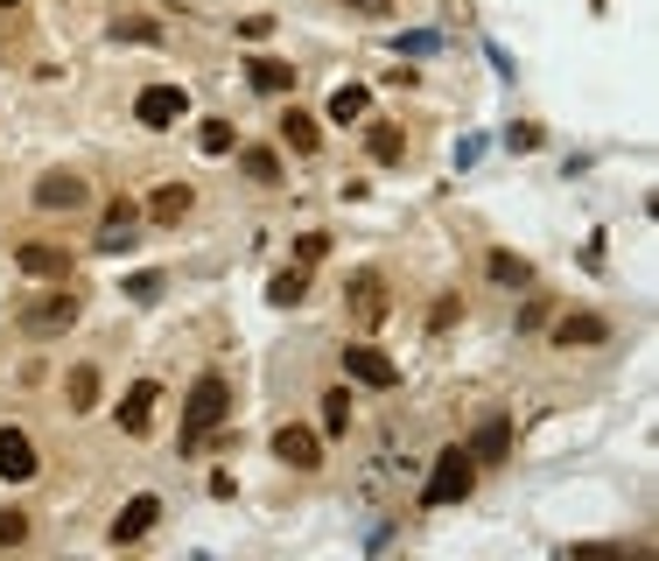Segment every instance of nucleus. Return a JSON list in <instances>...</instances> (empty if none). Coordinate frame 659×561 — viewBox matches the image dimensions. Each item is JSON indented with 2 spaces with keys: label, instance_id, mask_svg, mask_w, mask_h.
I'll return each instance as SVG.
<instances>
[{
  "label": "nucleus",
  "instance_id": "1",
  "mask_svg": "<svg viewBox=\"0 0 659 561\" xmlns=\"http://www.w3.org/2000/svg\"><path fill=\"white\" fill-rule=\"evenodd\" d=\"M225 414H231V386L218 373H204L197 386H190V400H183V456H204V435L218 429Z\"/></svg>",
  "mask_w": 659,
  "mask_h": 561
},
{
  "label": "nucleus",
  "instance_id": "2",
  "mask_svg": "<svg viewBox=\"0 0 659 561\" xmlns=\"http://www.w3.org/2000/svg\"><path fill=\"white\" fill-rule=\"evenodd\" d=\"M471 485H477V456L463 450V442H450V450L435 456L429 485H421V506H429V513H442V506H463V498H471Z\"/></svg>",
  "mask_w": 659,
  "mask_h": 561
},
{
  "label": "nucleus",
  "instance_id": "3",
  "mask_svg": "<svg viewBox=\"0 0 659 561\" xmlns=\"http://www.w3.org/2000/svg\"><path fill=\"white\" fill-rule=\"evenodd\" d=\"M344 302H352V323H358V331H379L386 309H393V288H386V274H352Z\"/></svg>",
  "mask_w": 659,
  "mask_h": 561
},
{
  "label": "nucleus",
  "instance_id": "4",
  "mask_svg": "<svg viewBox=\"0 0 659 561\" xmlns=\"http://www.w3.org/2000/svg\"><path fill=\"white\" fill-rule=\"evenodd\" d=\"M77 309H85V302H77L71 288H56V295H43V302L22 309V331H29V337H56V331H71V323H77Z\"/></svg>",
  "mask_w": 659,
  "mask_h": 561
},
{
  "label": "nucleus",
  "instance_id": "5",
  "mask_svg": "<svg viewBox=\"0 0 659 561\" xmlns=\"http://www.w3.org/2000/svg\"><path fill=\"white\" fill-rule=\"evenodd\" d=\"M183 112H190V91H183V85H148L141 99H133V120L154 127V133H162V127H176Z\"/></svg>",
  "mask_w": 659,
  "mask_h": 561
},
{
  "label": "nucleus",
  "instance_id": "6",
  "mask_svg": "<svg viewBox=\"0 0 659 561\" xmlns=\"http://www.w3.org/2000/svg\"><path fill=\"white\" fill-rule=\"evenodd\" d=\"M604 337H611V323L596 316V309H561V316H554V344H561V352H596Z\"/></svg>",
  "mask_w": 659,
  "mask_h": 561
},
{
  "label": "nucleus",
  "instance_id": "7",
  "mask_svg": "<svg viewBox=\"0 0 659 561\" xmlns=\"http://www.w3.org/2000/svg\"><path fill=\"white\" fill-rule=\"evenodd\" d=\"M344 379L358 386H400V365L379 352V344H344Z\"/></svg>",
  "mask_w": 659,
  "mask_h": 561
},
{
  "label": "nucleus",
  "instance_id": "8",
  "mask_svg": "<svg viewBox=\"0 0 659 561\" xmlns=\"http://www.w3.org/2000/svg\"><path fill=\"white\" fill-rule=\"evenodd\" d=\"M154 527H162V498H154V492L127 498V513L112 519V548H133V540H148Z\"/></svg>",
  "mask_w": 659,
  "mask_h": 561
},
{
  "label": "nucleus",
  "instance_id": "9",
  "mask_svg": "<svg viewBox=\"0 0 659 561\" xmlns=\"http://www.w3.org/2000/svg\"><path fill=\"white\" fill-rule=\"evenodd\" d=\"M512 442H519L512 414H484V421H477V435L463 442V450H471L477 463H506V456H512Z\"/></svg>",
  "mask_w": 659,
  "mask_h": 561
},
{
  "label": "nucleus",
  "instance_id": "10",
  "mask_svg": "<svg viewBox=\"0 0 659 561\" xmlns=\"http://www.w3.org/2000/svg\"><path fill=\"white\" fill-rule=\"evenodd\" d=\"M85 197H91V190H85L77 169H43V176H35V204H43V211H77Z\"/></svg>",
  "mask_w": 659,
  "mask_h": 561
},
{
  "label": "nucleus",
  "instance_id": "11",
  "mask_svg": "<svg viewBox=\"0 0 659 561\" xmlns=\"http://www.w3.org/2000/svg\"><path fill=\"white\" fill-rule=\"evenodd\" d=\"M35 471H43V463H35V442L22 429H0V485H29Z\"/></svg>",
  "mask_w": 659,
  "mask_h": 561
},
{
  "label": "nucleus",
  "instance_id": "12",
  "mask_svg": "<svg viewBox=\"0 0 659 561\" xmlns=\"http://www.w3.org/2000/svg\"><path fill=\"white\" fill-rule=\"evenodd\" d=\"M246 85H253L260 99H288V91H295V64H288V56H246Z\"/></svg>",
  "mask_w": 659,
  "mask_h": 561
},
{
  "label": "nucleus",
  "instance_id": "13",
  "mask_svg": "<svg viewBox=\"0 0 659 561\" xmlns=\"http://www.w3.org/2000/svg\"><path fill=\"white\" fill-rule=\"evenodd\" d=\"M154 408H162V386H154V379H133L127 400H120V429H127V435H148V429H154Z\"/></svg>",
  "mask_w": 659,
  "mask_h": 561
},
{
  "label": "nucleus",
  "instance_id": "14",
  "mask_svg": "<svg viewBox=\"0 0 659 561\" xmlns=\"http://www.w3.org/2000/svg\"><path fill=\"white\" fill-rule=\"evenodd\" d=\"M14 267H22L29 281H71V253H64V246H43V239L22 246V253H14Z\"/></svg>",
  "mask_w": 659,
  "mask_h": 561
},
{
  "label": "nucleus",
  "instance_id": "15",
  "mask_svg": "<svg viewBox=\"0 0 659 561\" xmlns=\"http://www.w3.org/2000/svg\"><path fill=\"white\" fill-rule=\"evenodd\" d=\"M274 456L295 463V471H316V463H323V442H316V429H295V421H288V429H274Z\"/></svg>",
  "mask_w": 659,
  "mask_h": 561
},
{
  "label": "nucleus",
  "instance_id": "16",
  "mask_svg": "<svg viewBox=\"0 0 659 561\" xmlns=\"http://www.w3.org/2000/svg\"><path fill=\"white\" fill-rule=\"evenodd\" d=\"M133 225H141V211H133L127 197H112V204H106V231H99V246H106V253L133 246Z\"/></svg>",
  "mask_w": 659,
  "mask_h": 561
},
{
  "label": "nucleus",
  "instance_id": "17",
  "mask_svg": "<svg viewBox=\"0 0 659 561\" xmlns=\"http://www.w3.org/2000/svg\"><path fill=\"white\" fill-rule=\"evenodd\" d=\"M365 106H372V91H365V85H337V91H330V106H323V120L330 127H352V120H365Z\"/></svg>",
  "mask_w": 659,
  "mask_h": 561
},
{
  "label": "nucleus",
  "instance_id": "18",
  "mask_svg": "<svg viewBox=\"0 0 659 561\" xmlns=\"http://www.w3.org/2000/svg\"><path fill=\"white\" fill-rule=\"evenodd\" d=\"M190 204H197V197H190V183H162L148 197V218L154 225H176V218H190Z\"/></svg>",
  "mask_w": 659,
  "mask_h": 561
},
{
  "label": "nucleus",
  "instance_id": "19",
  "mask_svg": "<svg viewBox=\"0 0 659 561\" xmlns=\"http://www.w3.org/2000/svg\"><path fill=\"white\" fill-rule=\"evenodd\" d=\"M484 274H491L498 288H533V260H527V253H506V246H498V253L484 260Z\"/></svg>",
  "mask_w": 659,
  "mask_h": 561
},
{
  "label": "nucleus",
  "instance_id": "20",
  "mask_svg": "<svg viewBox=\"0 0 659 561\" xmlns=\"http://www.w3.org/2000/svg\"><path fill=\"white\" fill-rule=\"evenodd\" d=\"M281 141L295 148V154H316V148H323V127L309 120V112H295V106H288V112H281Z\"/></svg>",
  "mask_w": 659,
  "mask_h": 561
},
{
  "label": "nucleus",
  "instance_id": "21",
  "mask_svg": "<svg viewBox=\"0 0 659 561\" xmlns=\"http://www.w3.org/2000/svg\"><path fill=\"white\" fill-rule=\"evenodd\" d=\"M302 295H309V267H302V260H295V267H281V274L267 281V302H274V309H295Z\"/></svg>",
  "mask_w": 659,
  "mask_h": 561
},
{
  "label": "nucleus",
  "instance_id": "22",
  "mask_svg": "<svg viewBox=\"0 0 659 561\" xmlns=\"http://www.w3.org/2000/svg\"><path fill=\"white\" fill-rule=\"evenodd\" d=\"M64 393H71L77 414H91V408H99V365H71V386H64Z\"/></svg>",
  "mask_w": 659,
  "mask_h": 561
},
{
  "label": "nucleus",
  "instance_id": "23",
  "mask_svg": "<svg viewBox=\"0 0 659 561\" xmlns=\"http://www.w3.org/2000/svg\"><path fill=\"white\" fill-rule=\"evenodd\" d=\"M365 154H372V162H400V154H407V133H400L393 120H379L372 133H365Z\"/></svg>",
  "mask_w": 659,
  "mask_h": 561
},
{
  "label": "nucleus",
  "instance_id": "24",
  "mask_svg": "<svg viewBox=\"0 0 659 561\" xmlns=\"http://www.w3.org/2000/svg\"><path fill=\"white\" fill-rule=\"evenodd\" d=\"M323 429H330V435L352 429V393H344V386H330V393H323Z\"/></svg>",
  "mask_w": 659,
  "mask_h": 561
},
{
  "label": "nucleus",
  "instance_id": "25",
  "mask_svg": "<svg viewBox=\"0 0 659 561\" xmlns=\"http://www.w3.org/2000/svg\"><path fill=\"white\" fill-rule=\"evenodd\" d=\"M246 176H253V183H281V154L274 148H246Z\"/></svg>",
  "mask_w": 659,
  "mask_h": 561
},
{
  "label": "nucleus",
  "instance_id": "26",
  "mask_svg": "<svg viewBox=\"0 0 659 561\" xmlns=\"http://www.w3.org/2000/svg\"><path fill=\"white\" fill-rule=\"evenodd\" d=\"M231 141H239L231 120H204V127H197V148H204V154H231Z\"/></svg>",
  "mask_w": 659,
  "mask_h": 561
},
{
  "label": "nucleus",
  "instance_id": "27",
  "mask_svg": "<svg viewBox=\"0 0 659 561\" xmlns=\"http://www.w3.org/2000/svg\"><path fill=\"white\" fill-rule=\"evenodd\" d=\"M112 35H120V43H162V29H154V22H141V14H127V22H112Z\"/></svg>",
  "mask_w": 659,
  "mask_h": 561
},
{
  "label": "nucleus",
  "instance_id": "28",
  "mask_svg": "<svg viewBox=\"0 0 659 561\" xmlns=\"http://www.w3.org/2000/svg\"><path fill=\"white\" fill-rule=\"evenodd\" d=\"M162 281H169L162 267H141V274L127 281V295H133V302H154V295H162Z\"/></svg>",
  "mask_w": 659,
  "mask_h": 561
},
{
  "label": "nucleus",
  "instance_id": "29",
  "mask_svg": "<svg viewBox=\"0 0 659 561\" xmlns=\"http://www.w3.org/2000/svg\"><path fill=\"white\" fill-rule=\"evenodd\" d=\"M450 323H463V302H456V295H442V302L429 309V337H442Z\"/></svg>",
  "mask_w": 659,
  "mask_h": 561
},
{
  "label": "nucleus",
  "instance_id": "30",
  "mask_svg": "<svg viewBox=\"0 0 659 561\" xmlns=\"http://www.w3.org/2000/svg\"><path fill=\"white\" fill-rule=\"evenodd\" d=\"M323 253H330V231H302V239H295V260L302 267H316Z\"/></svg>",
  "mask_w": 659,
  "mask_h": 561
},
{
  "label": "nucleus",
  "instance_id": "31",
  "mask_svg": "<svg viewBox=\"0 0 659 561\" xmlns=\"http://www.w3.org/2000/svg\"><path fill=\"white\" fill-rule=\"evenodd\" d=\"M29 540V513H0V548H22Z\"/></svg>",
  "mask_w": 659,
  "mask_h": 561
},
{
  "label": "nucleus",
  "instance_id": "32",
  "mask_svg": "<svg viewBox=\"0 0 659 561\" xmlns=\"http://www.w3.org/2000/svg\"><path fill=\"white\" fill-rule=\"evenodd\" d=\"M548 323H554V302L540 295V302H527V316H519V331H548Z\"/></svg>",
  "mask_w": 659,
  "mask_h": 561
},
{
  "label": "nucleus",
  "instance_id": "33",
  "mask_svg": "<svg viewBox=\"0 0 659 561\" xmlns=\"http://www.w3.org/2000/svg\"><path fill=\"white\" fill-rule=\"evenodd\" d=\"M344 8H352V14H386L393 0H344Z\"/></svg>",
  "mask_w": 659,
  "mask_h": 561
},
{
  "label": "nucleus",
  "instance_id": "34",
  "mask_svg": "<svg viewBox=\"0 0 659 561\" xmlns=\"http://www.w3.org/2000/svg\"><path fill=\"white\" fill-rule=\"evenodd\" d=\"M0 8H14V0H0Z\"/></svg>",
  "mask_w": 659,
  "mask_h": 561
}]
</instances>
